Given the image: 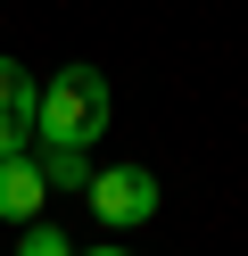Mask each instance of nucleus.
Here are the masks:
<instances>
[{
    "mask_svg": "<svg viewBox=\"0 0 248 256\" xmlns=\"http://www.w3.org/2000/svg\"><path fill=\"white\" fill-rule=\"evenodd\" d=\"M42 206H50V174H42V157H0V223H42Z\"/></svg>",
    "mask_w": 248,
    "mask_h": 256,
    "instance_id": "7ed1b4c3",
    "label": "nucleus"
},
{
    "mask_svg": "<svg viewBox=\"0 0 248 256\" xmlns=\"http://www.w3.org/2000/svg\"><path fill=\"white\" fill-rule=\"evenodd\" d=\"M33 157H42L50 190H83V182H91V166H83V149H33Z\"/></svg>",
    "mask_w": 248,
    "mask_h": 256,
    "instance_id": "20e7f679",
    "label": "nucleus"
},
{
    "mask_svg": "<svg viewBox=\"0 0 248 256\" xmlns=\"http://www.w3.org/2000/svg\"><path fill=\"white\" fill-rule=\"evenodd\" d=\"M116 100H108V74L99 66H58L42 83V108H33V140L42 149H91L108 132Z\"/></svg>",
    "mask_w": 248,
    "mask_h": 256,
    "instance_id": "f257e3e1",
    "label": "nucleus"
},
{
    "mask_svg": "<svg viewBox=\"0 0 248 256\" xmlns=\"http://www.w3.org/2000/svg\"><path fill=\"white\" fill-rule=\"evenodd\" d=\"M83 256H132V248H83Z\"/></svg>",
    "mask_w": 248,
    "mask_h": 256,
    "instance_id": "6e6552de",
    "label": "nucleus"
},
{
    "mask_svg": "<svg viewBox=\"0 0 248 256\" xmlns=\"http://www.w3.org/2000/svg\"><path fill=\"white\" fill-rule=\"evenodd\" d=\"M33 108H42V100L0 108V157H25V149H33Z\"/></svg>",
    "mask_w": 248,
    "mask_h": 256,
    "instance_id": "39448f33",
    "label": "nucleus"
},
{
    "mask_svg": "<svg viewBox=\"0 0 248 256\" xmlns=\"http://www.w3.org/2000/svg\"><path fill=\"white\" fill-rule=\"evenodd\" d=\"M17 256H75V240H66L58 223H25V240H17Z\"/></svg>",
    "mask_w": 248,
    "mask_h": 256,
    "instance_id": "423d86ee",
    "label": "nucleus"
},
{
    "mask_svg": "<svg viewBox=\"0 0 248 256\" xmlns=\"http://www.w3.org/2000/svg\"><path fill=\"white\" fill-rule=\"evenodd\" d=\"M83 198H91V215L108 223V232H132V223L157 215V174L149 166H99L91 182H83Z\"/></svg>",
    "mask_w": 248,
    "mask_h": 256,
    "instance_id": "f03ea898",
    "label": "nucleus"
},
{
    "mask_svg": "<svg viewBox=\"0 0 248 256\" xmlns=\"http://www.w3.org/2000/svg\"><path fill=\"white\" fill-rule=\"evenodd\" d=\"M25 100H42V83H33L17 58H0V108H25Z\"/></svg>",
    "mask_w": 248,
    "mask_h": 256,
    "instance_id": "0eeeda50",
    "label": "nucleus"
}]
</instances>
